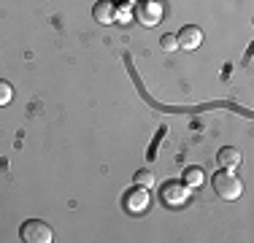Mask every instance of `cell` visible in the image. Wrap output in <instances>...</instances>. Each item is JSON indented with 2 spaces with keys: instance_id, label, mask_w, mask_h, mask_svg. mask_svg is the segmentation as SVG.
Returning <instances> with one entry per match:
<instances>
[{
  "instance_id": "obj_1",
  "label": "cell",
  "mask_w": 254,
  "mask_h": 243,
  "mask_svg": "<svg viewBox=\"0 0 254 243\" xmlns=\"http://www.w3.org/2000/svg\"><path fill=\"white\" fill-rule=\"evenodd\" d=\"M214 189H216L219 197H225V200H238L241 194H244V184H241L238 176L230 173V170L225 168L222 173L214 176Z\"/></svg>"
},
{
  "instance_id": "obj_2",
  "label": "cell",
  "mask_w": 254,
  "mask_h": 243,
  "mask_svg": "<svg viewBox=\"0 0 254 243\" xmlns=\"http://www.w3.org/2000/svg\"><path fill=\"white\" fill-rule=\"evenodd\" d=\"M19 238L27 243H52L54 235L49 224H44L41 219H30V222H25L19 227Z\"/></svg>"
},
{
  "instance_id": "obj_3",
  "label": "cell",
  "mask_w": 254,
  "mask_h": 243,
  "mask_svg": "<svg viewBox=\"0 0 254 243\" xmlns=\"http://www.w3.org/2000/svg\"><path fill=\"white\" fill-rule=\"evenodd\" d=\"M135 19L146 27H154L162 19V5L160 0H138L135 3Z\"/></svg>"
},
{
  "instance_id": "obj_4",
  "label": "cell",
  "mask_w": 254,
  "mask_h": 243,
  "mask_svg": "<svg viewBox=\"0 0 254 243\" xmlns=\"http://www.w3.org/2000/svg\"><path fill=\"white\" fill-rule=\"evenodd\" d=\"M125 208L130 211V214H143V211L149 208V189L146 186H135V189H130L125 194Z\"/></svg>"
},
{
  "instance_id": "obj_5",
  "label": "cell",
  "mask_w": 254,
  "mask_h": 243,
  "mask_svg": "<svg viewBox=\"0 0 254 243\" xmlns=\"http://www.w3.org/2000/svg\"><path fill=\"white\" fill-rule=\"evenodd\" d=\"M176 41H179L181 49H187V52H195V49L203 44V30L195 27V24H187V27L176 35Z\"/></svg>"
},
{
  "instance_id": "obj_6",
  "label": "cell",
  "mask_w": 254,
  "mask_h": 243,
  "mask_svg": "<svg viewBox=\"0 0 254 243\" xmlns=\"http://www.w3.org/2000/svg\"><path fill=\"white\" fill-rule=\"evenodd\" d=\"M187 197H190V186H184V184H165L162 186L165 205H184Z\"/></svg>"
},
{
  "instance_id": "obj_7",
  "label": "cell",
  "mask_w": 254,
  "mask_h": 243,
  "mask_svg": "<svg viewBox=\"0 0 254 243\" xmlns=\"http://www.w3.org/2000/svg\"><path fill=\"white\" fill-rule=\"evenodd\" d=\"M92 16H95V22H100V24H111V22H117V5H114L111 0H100V3H95Z\"/></svg>"
},
{
  "instance_id": "obj_8",
  "label": "cell",
  "mask_w": 254,
  "mask_h": 243,
  "mask_svg": "<svg viewBox=\"0 0 254 243\" xmlns=\"http://www.w3.org/2000/svg\"><path fill=\"white\" fill-rule=\"evenodd\" d=\"M219 165L227 168V170L238 168V165H241V151L233 149V146H225V149L219 151Z\"/></svg>"
},
{
  "instance_id": "obj_9",
  "label": "cell",
  "mask_w": 254,
  "mask_h": 243,
  "mask_svg": "<svg viewBox=\"0 0 254 243\" xmlns=\"http://www.w3.org/2000/svg\"><path fill=\"white\" fill-rule=\"evenodd\" d=\"M184 181H187V186H200L203 184V170L200 168H190L184 173Z\"/></svg>"
},
{
  "instance_id": "obj_10",
  "label": "cell",
  "mask_w": 254,
  "mask_h": 243,
  "mask_svg": "<svg viewBox=\"0 0 254 243\" xmlns=\"http://www.w3.org/2000/svg\"><path fill=\"white\" fill-rule=\"evenodd\" d=\"M135 184H138V186H146V189H152V186H154V176L149 173V170H138V173H135Z\"/></svg>"
},
{
  "instance_id": "obj_11",
  "label": "cell",
  "mask_w": 254,
  "mask_h": 243,
  "mask_svg": "<svg viewBox=\"0 0 254 243\" xmlns=\"http://www.w3.org/2000/svg\"><path fill=\"white\" fill-rule=\"evenodd\" d=\"M14 100V89H11L8 81H0V106H8Z\"/></svg>"
},
{
  "instance_id": "obj_12",
  "label": "cell",
  "mask_w": 254,
  "mask_h": 243,
  "mask_svg": "<svg viewBox=\"0 0 254 243\" xmlns=\"http://www.w3.org/2000/svg\"><path fill=\"white\" fill-rule=\"evenodd\" d=\"M162 49H165V52H173V49H179V41H176V35H162Z\"/></svg>"
},
{
  "instance_id": "obj_13",
  "label": "cell",
  "mask_w": 254,
  "mask_h": 243,
  "mask_svg": "<svg viewBox=\"0 0 254 243\" xmlns=\"http://www.w3.org/2000/svg\"><path fill=\"white\" fill-rule=\"evenodd\" d=\"M130 16H132L130 5H119V8H117V19L119 22H130Z\"/></svg>"
}]
</instances>
